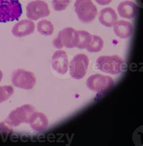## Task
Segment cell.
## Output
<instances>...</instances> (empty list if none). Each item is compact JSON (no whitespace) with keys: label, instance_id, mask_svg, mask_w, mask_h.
<instances>
[{"label":"cell","instance_id":"cell-8","mask_svg":"<svg viewBox=\"0 0 143 146\" xmlns=\"http://www.w3.org/2000/svg\"><path fill=\"white\" fill-rule=\"evenodd\" d=\"M89 65V59L86 55L78 54L71 59L70 64V74L76 80L83 79L86 75Z\"/></svg>","mask_w":143,"mask_h":146},{"label":"cell","instance_id":"cell-7","mask_svg":"<svg viewBox=\"0 0 143 146\" xmlns=\"http://www.w3.org/2000/svg\"><path fill=\"white\" fill-rule=\"evenodd\" d=\"M114 85L115 82L110 76L99 74L91 76L86 80V86L89 89L98 93L109 90Z\"/></svg>","mask_w":143,"mask_h":146},{"label":"cell","instance_id":"cell-16","mask_svg":"<svg viewBox=\"0 0 143 146\" xmlns=\"http://www.w3.org/2000/svg\"><path fill=\"white\" fill-rule=\"evenodd\" d=\"M91 39V35L84 30L77 31V38L76 48H86Z\"/></svg>","mask_w":143,"mask_h":146},{"label":"cell","instance_id":"cell-10","mask_svg":"<svg viewBox=\"0 0 143 146\" xmlns=\"http://www.w3.org/2000/svg\"><path fill=\"white\" fill-rule=\"evenodd\" d=\"M68 57L65 51L57 50L52 56L51 66L61 74H65L68 68Z\"/></svg>","mask_w":143,"mask_h":146},{"label":"cell","instance_id":"cell-2","mask_svg":"<svg viewBox=\"0 0 143 146\" xmlns=\"http://www.w3.org/2000/svg\"><path fill=\"white\" fill-rule=\"evenodd\" d=\"M22 13L19 0H0V23L18 20Z\"/></svg>","mask_w":143,"mask_h":146},{"label":"cell","instance_id":"cell-9","mask_svg":"<svg viewBox=\"0 0 143 146\" xmlns=\"http://www.w3.org/2000/svg\"><path fill=\"white\" fill-rule=\"evenodd\" d=\"M50 13L48 4L42 0H35L30 2L26 7V15L29 19H38L49 16Z\"/></svg>","mask_w":143,"mask_h":146},{"label":"cell","instance_id":"cell-17","mask_svg":"<svg viewBox=\"0 0 143 146\" xmlns=\"http://www.w3.org/2000/svg\"><path fill=\"white\" fill-rule=\"evenodd\" d=\"M104 45V42L102 38L97 35H91V39L86 48L89 53H97L101 51Z\"/></svg>","mask_w":143,"mask_h":146},{"label":"cell","instance_id":"cell-11","mask_svg":"<svg viewBox=\"0 0 143 146\" xmlns=\"http://www.w3.org/2000/svg\"><path fill=\"white\" fill-rule=\"evenodd\" d=\"M35 29V25L33 21L29 19H24L15 24L12 32L15 37L21 38L33 33Z\"/></svg>","mask_w":143,"mask_h":146},{"label":"cell","instance_id":"cell-4","mask_svg":"<svg viewBox=\"0 0 143 146\" xmlns=\"http://www.w3.org/2000/svg\"><path fill=\"white\" fill-rule=\"evenodd\" d=\"M74 10L78 19L84 23L92 22L98 12L92 0H76Z\"/></svg>","mask_w":143,"mask_h":146},{"label":"cell","instance_id":"cell-14","mask_svg":"<svg viewBox=\"0 0 143 146\" xmlns=\"http://www.w3.org/2000/svg\"><path fill=\"white\" fill-rule=\"evenodd\" d=\"M120 16L126 19H132L135 17L138 12L136 5L131 1H124L119 4L117 7Z\"/></svg>","mask_w":143,"mask_h":146},{"label":"cell","instance_id":"cell-23","mask_svg":"<svg viewBox=\"0 0 143 146\" xmlns=\"http://www.w3.org/2000/svg\"><path fill=\"white\" fill-rule=\"evenodd\" d=\"M3 72L2 71L0 70V82H1L2 79H3Z\"/></svg>","mask_w":143,"mask_h":146},{"label":"cell","instance_id":"cell-12","mask_svg":"<svg viewBox=\"0 0 143 146\" xmlns=\"http://www.w3.org/2000/svg\"><path fill=\"white\" fill-rule=\"evenodd\" d=\"M29 123L33 130L36 132H42L49 126V119L44 113L34 112L30 116Z\"/></svg>","mask_w":143,"mask_h":146},{"label":"cell","instance_id":"cell-18","mask_svg":"<svg viewBox=\"0 0 143 146\" xmlns=\"http://www.w3.org/2000/svg\"><path fill=\"white\" fill-rule=\"evenodd\" d=\"M37 29L42 35L51 36L54 32V26L48 20H41L37 24Z\"/></svg>","mask_w":143,"mask_h":146},{"label":"cell","instance_id":"cell-22","mask_svg":"<svg viewBox=\"0 0 143 146\" xmlns=\"http://www.w3.org/2000/svg\"><path fill=\"white\" fill-rule=\"evenodd\" d=\"M95 1L99 5H101V6H106V5L109 4L112 1V0H95Z\"/></svg>","mask_w":143,"mask_h":146},{"label":"cell","instance_id":"cell-20","mask_svg":"<svg viewBox=\"0 0 143 146\" xmlns=\"http://www.w3.org/2000/svg\"><path fill=\"white\" fill-rule=\"evenodd\" d=\"M70 1L71 0H53V7L56 11H63L68 6Z\"/></svg>","mask_w":143,"mask_h":146},{"label":"cell","instance_id":"cell-1","mask_svg":"<svg viewBox=\"0 0 143 146\" xmlns=\"http://www.w3.org/2000/svg\"><path fill=\"white\" fill-rule=\"evenodd\" d=\"M96 65L100 71L114 75L120 74L125 69L124 60L117 55L100 56Z\"/></svg>","mask_w":143,"mask_h":146},{"label":"cell","instance_id":"cell-19","mask_svg":"<svg viewBox=\"0 0 143 146\" xmlns=\"http://www.w3.org/2000/svg\"><path fill=\"white\" fill-rule=\"evenodd\" d=\"M14 92V90L12 86L6 85L0 86V103L7 100Z\"/></svg>","mask_w":143,"mask_h":146},{"label":"cell","instance_id":"cell-13","mask_svg":"<svg viewBox=\"0 0 143 146\" xmlns=\"http://www.w3.org/2000/svg\"><path fill=\"white\" fill-rule=\"evenodd\" d=\"M113 27L116 36L121 39L128 38L133 33V26L130 23L124 20L116 21Z\"/></svg>","mask_w":143,"mask_h":146},{"label":"cell","instance_id":"cell-5","mask_svg":"<svg viewBox=\"0 0 143 146\" xmlns=\"http://www.w3.org/2000/svg\"><path fill=\"white\" fill-rule=\"evenodd\" d=\"M12 82L16 87L29 90L36 85V79L33 72L23 69H17L12 73Z\"/></svg>","mask_w":143,"mask_h":146},{"label":"cell","instance_id":"cell-6","mask_svg":"<svg viewBox=\"0 0 143 146\" xmlns=\"http://www.w3.org/2000/svg\"><path fill=\"white\" fill-rule=\"evenodd\" d=\"M77 38V31L72 27H67L60 31L53 44L58 49L64 46L68 48H76Z\"/></svg>","mask_w":143,"mask_h":146},{"label":"cell","instance_id":"cell-21","mask_svg":"<svg viewBox=\"0 0 143 146\" xmlns=\"http://www.w3.org/2000/svg\"><path fill=\"white\" fill-rule=\"evenodd\" d=\"M12 127L4 122L0 123V135L4 140H6L12 132Z\"/></svg>","mask_w":143,"mask_h":146},{"label":"cell","instance_id":"cell-15","mask_svg":"<svg viewBox=\"0 0 143 146\" xmlns=\"http://www.w3.org/2000/svg\"><path fill=\"white\" fill-rule=\"evenodd\" d=\"M98 19L100 23L106 27H112L118 17L115 10L111 7H106L102 9L100 12Z\"/></svg>","mask_w":143,"mask_h":146},{"label":"cell","instance_id":"cell-3","mask_svg":"<svg viewBox=\"0 0 143 146\" xmlns=\"http://www.w3.org/2000/svg\"><path fill=\"white\" fill-rule=\"evenodd\" d=\"M34 112L35 108L32 105L26 104L13 110L4 121L10 126L18 127L23 123H29L30 116Z\"/></svg>","mask_w":143,"mask_h":146}]
</instances>
